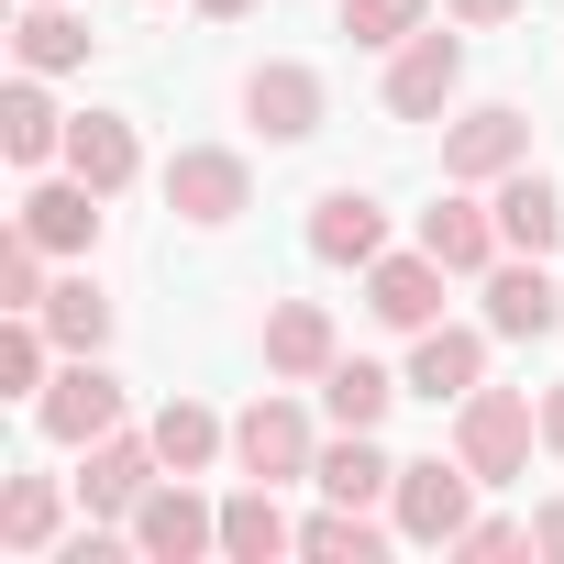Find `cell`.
<instances>
[{
	"label": "cell",
	"mask_w": 564,
	"mask_h": 564,
	"mask_svg": "<svg viewBox=\"0 0 564 564\" xmlns=\"http://www.w3.org/2000/svg\"><path fill=\"white\" fill-rule=\"evenodd\" d=\"M221 553H232V564H276V553H300V520L276 509L265 476H243V487L221 498Z\"/></svg>",
	"instance_id": "44dd1931"
},
{
	"label": "cell",
	"mask_w": 564,
	"mask_h": 564,
	"mask_svg": "<svg viewBox=\"0 0 564 564\" xmlns=\"http://www.w3.org/2000/svg\"><path fill=\"white\" fill-rule=\"evenodd\" d=\"M509 166H531V111L520 100H476L465 122H443V188H498Z\"/></svg>",
	"instance_id": "3957f363"
},
{
	"label": "cell",
	"mask_w": 564,
	"mask_h": 564,
	"mask_svg": "<svg viewBox=\"0 0 564 564\" xmlns=\"http://www.w3.org/2000/svg\"><path fill=\"white\" fill-rule=\"evenodd\" d=\"M45 289H56V276H45V243L12 221V232H0V311H45Z\"/></svg>",
	"instance_id": "4dcf8cb0"
},
{
	"label": "cell",
	"mask_w": 564,
	"mask_h": 564,
	"mask_svg": "<svg viewBox=\"0 0 564 564\" xmlns=\"http://www.w3.org/2000/svg\"><path fill=\"white\" fill-rule=\"evenodd\" d=\"M144 432H155L166 476H210V465L232 454V421H221V410H199V399H166V410H155Z\"/></svg>",
	"instance_id": "d4e9b609"
},
{
	"label": "cell",
	"mask_w": 564,
	"mask_h": 564,
	"mask_svg": "<svg viewBox=\"0 0 564 564\" xmlns=\"http://www.w3.org/2000/svg\"><path fill=\"white\" fill-rule=\"evenodd\" d=\"M454 553H465V564H509V553H531V520H498V509H487V520L454 531Z\"/></svg>",
	"instance_id": "1f68e13d"
},
{
	"label": "cell",
	"mask_w": 564,
	"mask_h": 564,
	"mask_svg": "<svg viewBox=\"0 0 564 564\" xmlns=\"http://www.w3.org/2000/svg\"><path fill=\"white\" fill-rule=\"evenodd\" d=\"M399 388H410V399H432V410L476 399V388H487V333H454V322L410 333V366H399Z\"/></svg>",
	"instance_id": "8fae6325"
},
{
	"label": "cell",
	"mask_w": 564,
	"mask_h": 564,
	"mask_svg": "<svg viewBox=\"0 0 564 564\" xmlns=\"http://www.w3.org/2000/svg\"><path fill=\"white\" fill-rule=\"evenodd\" d=\"M531 443H542V410H531L520 388L454 399V454L476 465V487H520V476H531Z\"/></svg>",
	"instance_id": "6da1fadb"
},
{
	"label": "cell",
	"mask_w": 564,
	"mask_h": 564,
	"mask_svg": "<svg viewBox=\"0 0 564 564\" xmlns=\"http://www.w3.org/2000/svg\"><path fill=\"white\" fill-rule=\"evenodd\" d=\"M443 276H454L443 254H377V265H366V311H377L388 333H432V322H443Z\"/></svg>",
	"instance_id": "5bb4252c"
},
{
	"label": "cell",
	"mask_w": 564,
	"mask_h": 564,
	"mask_svg": "<svg viewBox=\"0 0 564 564\" xmlns=\"http://www.w3.org/2000/svg\"><path fill=\"white\" fill-rule=\"evenodd\" d=\"M232 465H243V476H265V487H300V476L322 465V432H311V410H300L289 388H265V399L232 421Z\"/></svg>",
	"instance_id": "5b68a950"
},
{
	"label": "cell",
	"mask_w": 564,
	"mask_h": 564,
	"mask_svg": "<svg viewBox=\"0 0 564 564\" xmlns=\"http://www.w3.org/2000/svg\"><path fill=\"white\" fill-rule=\"evenodd\" d=\"M333 355H344V333H333V311H322V300H276V311H265V377L322 388V377H333Z\"/></svg>",
	"instance_id": "9a60e30c"
},
{
	"label": "cell",
	"mask_w": 564,
	"mask_h": 564,
	"mask_svg": "<svg viewBox=\"0 0 564 564\" xmlns=\"http://www.w3.org/2000/svg\"><path fill=\"white\" fill-rule=\"evenodd\" d=\"M454 89H465V34H410V45L388 56V89H377V100H388L399 122H432Z\"/></svg>",
	"instance_id": "30bf717a"
},
{
	"label": "cell",
	"mask_w": 564,
	"mask_h": 564,
	"mask_svg": "<svg viewBox=\"0 0 564 564\" xmlns=\"http://www.w3.org/2000/svg\"><path fill=\"white\" fill-rule=\"evenodd\" d=\"M166 210L199 221V232H221V221L254 210V166H243L232 144H177V155H166Z\"/></svg>",
	"instance_id": "8992f818"
},
{
	"label": "cell",
	"mask_w": 564,
	"mask_h": 564,
	"mask_svg": "<svg viewBox=\"0 0 564 564\" xmlns=\"http://www.w3.org/2000/svg\"><path fill=\"white\" fill-rule=\"evenodd\" d=\"M542 454H564V377L542 388Z\"/></svg>",
	"instance_id": "e575fe53"
},
{
	"label": "cell",
	"mask_w": 564,
	"mask_h": 564,
	"mask_svg": "<svg viewBox=\"0 0 564 564\" xmlns=\"http://www.w3.org/2000/svg\"><path fill=\"white\" fill-rule=\"evenodd\" d=\"M45 333H56V355H100L111 344V289L100 276H56L45 289Z\"/></svg>",
	"instance_id": "4316f807"
},
{
	"label": "cell",
	"mask_w": 564,
	"mask_h": 564,
	"mask_svg": "<svg viewBox=\"0 0 564 564\" xmlns=\"http://www.w3.org/2000/svg\"><path fill=\"white\" fill-rule=\"evenodd\" d=\"M67 166H78L100 199H122V188L144 177V133H133L122 111H78V122H67Z\"/></svg>",
	"instance_id": "d6986e66"
},
{
	"label": "cell",
	"mask_w": 564,
	"mask_h": 564,
	"mask_svg": "<svg viewBox=\"0 0 564 564\" xmlns=\"http://www.w3.org/2000/svg\"><path fill=\"white\" fill-rule=\"evenodd\" d=\"M67 542V487L56 476H12V487H0V553H12V564H45Z\"/></svg>",
	"instance_id": "ffe728a7"
},
{
	"label": "cell",
	"mask_w": 564,
	"mask_h": 564,
	"mask_svg": "<svg viewBox=\"0 0 564 564\" xmlns=\"http://www.w3.org/2000/svg\"><path fill=\"white\" fill-rule=\"evenodd\" d=\"M311 487H322V498H344V509H377V498L399 487V454H377V432H333V443H322V465H311Z\"/></svg>",
	"instance_id": "603a6c76"
},
{
	"label": "cell",
	"mask_w": 564,
	"mask_h": 564,
	"mask_svg": "<svg viewBox=\"0 0 564 564\" xmlns=\"http://www.w3.org/2000/svg\"><path fill=\"white\" fill-rule=\"evenodd\" d=\"M199 12H210V23H243V12H254V0H199Z\"/></svg>",
	"instance_id": "d590c367"
},
{
	"label": "cell",
	"mask_w": 564,
	"mask_h": 564,
	"mask_svg": "<svg viewBox=\"0 0 564 564\" xmlns=\"http://www.w3.org/2000/svg\"><path fill=\"white\" fill-rule=\"evenodd\" d=\"M399 399H410V388H399L388 366H366V355H333V377H322V410H333V432H377Z\"/></svg>",
	"instance_id": "484cf974"
},
{
	"label": "cell",
	"mask_w": 564,
	"mask_h": 564,
	"mask_svg": "<svg viewBox=\"0 0 564 564\" xmlns=\"http://www.w3.org/2000/svg\"><path fill=\"white\" fill-rule=\"evenodd\" d=\"M311 254L366 276V265L388 254V199H377V188H322V199H311Z\"/></svg>",
	"instance_id": "4fadbf2b"
},
{
	"label": "cell",
	"mask_w": 564,
	"mask_h": 564,
	"mask_svg": "<svg viewBox=\"0 0 564 564\" xmlns=\"http://www.w3.org/2000/svg\"><path fill=\"white\" fill-rule=\"evenodd\" d=\"M421 23H432V0H344V34H355V45H377V56H399Z\"/></svg>",
	"instance_id": "f546056e"
},
{
	"label": "cell",
	"mask_w": 564,
	"mask_h": 564,
	"mask_svg": "<svg viewBox=\"0 0 564 564\" xmlns=\"http://www.w3.org/2000/svg\"><path fill=\"white\" fill-rule=\"evenodd\" d=\"M34 421H45V443H100V432H122V377L100 366V355H67L56 377H45V399H34Z\"/></svg>",
	"instance_id": "52a82bcc"
},
{
	"label": "cell",
	"mask_w": 564,
	"mask_h": 564,
	"mask_svg": "<svg viewBox=\"0 0 564 564\" xmlns=\"http://www.w3.org/2000/svg\"><path fill=\"white\" fill-rule=\"evenodd\" d=\"M421 254H443L454 276H487V265L509 254L498 199H465V188H454V199H432V210H421Z\"/></svg>",
	"instance_id": "e0dca14e"
},
{
	"label": "cell",
	"mask_w": 564,
	"mask_h": 564,
	"mask_svg": "<svg viewBox=\"0 0 564 564\" xmlns=\"http://www.w3.org/2000/svg\"><path fill=\"white\" fill-rule=\"evenodd\" d=\"M498 232H509V254H553L564 243V188L542 166H509L498 177Z\"/></svg>",
	"instance_id": "7402d4cb"
},
{
	"label": "cell",
	"mask_w": 564,
	"mask_h": 564,
	"mask_svg": "<svg viewBox=\"0 0 564 564\" xmlns=\"http://www.w3.org/2000/svg\"><path fill=\"white\" fill-rule=\"evenodd\" d=\"M322 111H333L322 67H300V56H265V67H243V122H254L265 144H311V133H322Z\"/></svg>",
	"instance_id": "ba28073f"
},
{
	"label": "cell",
	"mask_w": 564,
	"mask_h": 564,
	"mask_svg": "<svg viewBox=\"0 0 564 564\" xmlns=\"http://www.w3.org/2000/svg\"><path fill=\"white\" fill-rule=\"evenodd\" d=\"M12 56H23L34 78H67V67H89V56H100V34L67 12V0H23V34H12Z\"/></svg>",
	"instance_id": "cb8c5ba5"
},
{
	"label": "cell",
	"mask_w": 564,
	"mask_h": 564,
	"mask_svg": "<svg viewBox=\"0 0 564 564\" xmlns=\"http://www.w3.org/2000/svg\"><path fill=\"white\" fill-rule=\"evenodd\" d=\"M300 553H311V564H377V553H388V531H377L366 509H344V498H333L322 520H300Z\"/></svg>",
	"instance_id": "f1b7e54d"
},
{
	"label": "cell",
	"mask_w": 564,
	"mask_h": 564,
	"mask_svg": "<svg viewBox=\"0 0 564 564\" xmlns=\"http://www.w3.org/2000/svg\"><path fill=\"white\" fill-rule=\"evenodd\" d=\"M67 122H78V111H56V100H45V78H34V67H23V78H12V89H0V155H12V166H23V177H45V166H56V155H67Z\"/></svg>",
	"instance_id": "ac0fdd59"
},
{
	"label": "cell",
	"mask_w": 564,
	"mask_h": 564,
	"mask_svg": "<svg viewBox=\"0 0 564 564\" xmlns=\"http://www.w3.org/2000/svg\"><path fill=\"white\" fill-rule=\"evenodd\" d=\"M155 476H166L155 432H100V443H78V498H89V520H133Z\"/></svg>",
	"instance_id": "9c48e42d"
},
{
	"label": "cell",
	"mask_w": 564,
	"mask_h": 564,
	"mask_svg": "<svg viewBox=\"0 0 564 564\" xmlns=\"http://www.w3.org/2000/svg\"><path fill=\"white\" fill-rule=\"evenodd\" d=\"M12 221H23V232H34L45 254H89V243H100V188H89L78 166H67V177H34Z\"/></svg>",
	"instance_id": "2e32d148"
},
{
	"label": "cell",
	"mask_w": 564,
	"mask_h": 564,
	"mask_svg": "<svg viewBox=\"0 0 564 564\" xmlns=\"http://www.w3.org/2000/svg\"><path fill=\"white\" fill-rule=\"evenodd\" d=\"M531 553H542V564H564V498H542V509H531Z\"/></svg>",
	"instance_id": "836d02e7"
},
{
	"label": "cell",
	"mask_w": 564,
	"mask_h": 564,
	"mask_svg": "<svg viewBox=\"0 0 564 564\" xmlns=\"http://www.w3.org/2000/svg\"><path fill=\"white\" fill-rule=\"evenodd\" d=\"M553 322H564L553 265H542V254H498V265H487V333H509V344H542Z\"/></svg>",
	"instance_id": "7c38bea8"
},
{
	"label": "cell",
	"mask_w": 564,
	"mask_h": 564,
	"mask_svg": "<svg viewBox=\"0 0 564 564\" xmlns=\"http://www.w3.org/2000/svg\"><path fill=\"white\" fill-rule=\"evenodd\" d=\"M45 377H56L45 311H0V399H45Z\"/></svg>",
	"instance_id": "83f0119b"
},
{
	"label": "cell",
	"mask_w": 564,
	"mask_h": 564,
	"mask_svg": "<svg viewBox=\"0 0 564 564\" xmlns=\"http://www.w3.org/2000/svg\"><path fill=\"white\" fill-rule=\"evenodd\" d=\"M388 509H399V542H432V553H454V531L476 520V465L454 454H410L399 465V487H388Z\"/></svg>",
	"instance_id": "7a4b0ae2"
},
{
	"label": "cell",
	"mask_w": 564,
	"mask_h": 564,
	"mask_svg": "<svg viewBox=\"0 0 564 564\" xmlns=\"http://www.w3.org/2000/svg\"><path fill=\"white\" fill-rule=\"evenodd\" d=\"M443 12H454L465 34H498V23H520V0H443Z\"/></svg>",
	"instance_id": "d6a6232c"
},
{
	"label": "cell",
	"mask_w": 564,
	"mask_h": 564,
	"mask_svg": "<svg viewBox=\"0 0 564 564\" xmlns=\"http://www.w3.org/2000/svg\"><path fill=\"white\" fill-rule=\"evenodd\" d=\"M122 531H133L144 564H199V553H221V498H199L188 476H155L144 509H133Z\"/></svg>",
	"instance_id": "277c9868"
}]
</instances>
